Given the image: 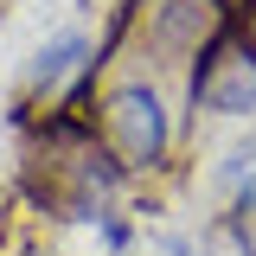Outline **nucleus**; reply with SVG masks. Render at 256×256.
<instances>
[{
    "mask_svg": "<svg viewBox=\"0 0 256 256\" xmlns=\"http://www.w3.org/2000/svg\"><path fill=\"white\" fill-rule=\"evenodd\" d=\"M20 128V186L13 198L58 224H102L122 212V192L134 186L116 154L102 148L90 109H32L13 116Z\"/></svg>",
    "mask_w": 256,
    "mask_h": 256,
    "instance_id": "nucleus-1",
    "label": "nucleus"
},
{
    "mask_svg": "<svg viewBox=\"0 0 256 256\" xmlns=\"http://www.w3.org/2000/svg\"><path fill=\"white\" fill-rule=\"evenodd\" d=\"M237 20V0H122L109 13V26L96 38V70L109 77V64L134 58V70L154 77H186L192 58Z\"/></svg>",
    "mask_w": 256,
    "mask_h": 256,
    "instance_id": "nucleus-2",
    "label": "nucleus"
},
{
    "mask_svg": "<svg viewBox=\"0 0 256 256\" xmlns=\"http://www.w3.org/2000/svg\"><path fill=\"white\" fill-rule=\"evenodd\" d=\"M90 122L102 134V148L116 154L128 180H154L173 166V148H180V116H173V102L160 90L154 70H116V77H102V90L90 102Z\"/></svg>",
    "mask_w": 256,
    "mask_h": 256,
    "instance_id": "nucleus-3",
    "label": "nucleus"
},
{
    "mask_svg": "<svg viewBox=\"0 0 256 256\" xmlns=\"http://www.w3.org/2000/svg\"><path fill=\"white\" fill-rule=\"evenodd\" d=\"M186 109L192 116H212V122H244V116H256V38H250L244 20H230L192 58Z\"/></svg>",
    "mask_w": 256,
    "mask_h": 256,
    "instance_id": "nucleus-4",
    "label": "nucleus"
},
{
    "mask_svg": "<svg viewBox=\"0 0 256 256\" xmlns=\"http://www.w3.org/2000/svg\"><path fill=\"white\" fill-rule=\"evenodd\" d=\"M224 230H230L237 256H256V186L230 198V212H224Z\"/></svg>",
    "mask_w": 256,
    "mask_h": 256,
    "instance_id": "nucleus-5",
    "label": "nucleus"
},
{
    "mask_svg": "<svg viewBox=\"0 0 256 256\" xmlns=\"http://www.w3.org/2000/svg\"><path fill=\"white\" fill-rule=\"evenodd\" d=\"M96 230H102V244H109V250H128V237H134V224H128L122 212H109V218L96 224Z\"/></svg>",
    "mask_w": 256,
    "mask_h": 256,
    "instance_id": "nucleus-6",
    "label": "nucleus"
},
{
    "mask_svg": "<svg viewBox=\"0 0 256 256\" xmlns=\"http://www.w3.org/2000/svg\"><path fill=\"white\" fill-rule=\"evenodd\" d=\"M160 256H205V250H198L192 237H166V244H160Z\"/></svg>",
    "mask_w": 256,
    "mask_h": 256,
    "instance_id": "nucleus-7",
    "label": "nucleus"
},
{
    "mask_svg": "<svg viewBox=\"0 0 256 256\" xmlns=\"http://www.w3.org/2000/svg\"><path fill=\"white\" fill-rule=\"evenodd\" d=\"M237 20L250 26V38H256V0H237Z\"/></svg>",
    "mask_w": 256,
    "mask_h": 256,
    "instance_id": "nucleus-8",
    "label": "nucleus"
}]
</instances>
